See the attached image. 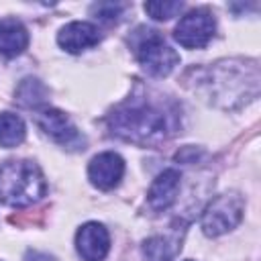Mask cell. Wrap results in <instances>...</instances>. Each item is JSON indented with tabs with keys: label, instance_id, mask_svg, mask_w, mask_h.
Instances as JSON below:
<instances>
[{
	"label": "cell",
	"instance_id": "6da1fadb",
	"mask_svg": "<svg viewBox=\"0 0 261 261\" xmlns=\"http://www.w3.org/2000/svg\"><path fill=\"white\" fill-rule=\"evenodd\" d=\"M108 124L112 133L124 141L151 145L165 141L175 133L177 116L169 106L161 102L130 98L112 110V114L108 116Z\"/></svg>",
	"mask_w": 261,
	"mask_h": 261
},
{
	"label": "cell",
	"instance_id": "7a4b0ae2",
	"mask_svg": "<svg viewBox=\"0 0 261 261\" xmlns=\"http://www.w3.org/2000/svg\"><path fill=\"white\" fill-rule=\"evenodd\" d=\"M47 194V181L33 161H6L0 165V202L27 208Z\"/></svg>",
	"mask_w": 261,
	"mask_h": 261
},
{
	"label": "cell",
	"instance_id": "3957f363",
	"mask_svg": "<svg viewBox=\"0 0 261 261\" xmlns=\"http://www.w3.org/2000/svg\"><path fill=\"white\" fill-rule=\"evenodd\" d=\"M133 51L143 65V69L155 77H165L173 71V67L179 63V55L171 45L165 43V39L153 31V29H137L133 35Z\"/></svg>",
	"mask_w": 261,
	"mask_h": 261
},
{
	"label": "cell",
	"instance_id": "277c9868",
	"mask_svg": "<svg viewBox=\"0 0 261 261\" xmlns=\"http://www.w3.org/2000/svg\"><path fill=\"white\" fill-rule=\"evenodd\" d=\"M245 212V202L239 194H222L214 198L202 214V230L206 237H220L232 230Z\"/></svg>",
	"mask_w": 261,
	"mask_h": 261
},
{
	"label": "cell",
	"instance_id": "5b68a950",
	"mask_svg": "<svg viewBox=\"0 0 261 261\" xmlns=\"http://www.w3.org/2000/svg\"><path fill=\"white\" fill-rule=\"evenodd\" d=\"M216 33V20L206 8H196L184 14L175 27V41L186 49L206 47Z\"/></svg>",
	"mask_w": 261,
	"mask_h": 261
},
{
	"label": "cell",
	"instance_id": "8992f818",
	"mask_svg": "<svg viewBox=\"0 0 261 261\" xmlns=\"http://www.w3.org/2000/svg\"><path fill=\"white\" fill-rule=\"evenodd\" d=\"M75 249L84 261H104L110 251V234L100 222H86L75 232Z\"/></svg>",
	"mask_w": 261,
	"mask_h": 261
},
{
	"label": "cell",
	"instance_id": "52a82bcc",
	"mask_svg": "<svg viewBox=\"0 0 261 261\" xmlns=\"http://www.w3.org/2000/svg\"><path fill=\"white\" fill-rule=\"evenodd\" d=\"M124 175V159L118 153L104 151L96 155L88 165V177L98 190H112Z\"/></svg>",
	"mask_w": 261,
	"mask_h": 261
},
{
	"label": "cell",
	"instance_id": "ba28073f",
	"mask_svg": "<svg viewBox=\"0 0 261 261\" xmlns=\"http://www.w3.org/2000/svg\"><path fill=\"white\" fill-rule=\"evenodd\" d=\"M37 124L59 145L63 147H77L82 141V135L77 133V128L73 126V122L55 108H45L37 114Z\"/></svg>",
	"mask_w": 261,
	"mask_h": 261
},
{
	"label": "cell",
	"instance_id": "9c48e42d",
	"mask_svg": "<svg viewBox=\"0 0 261 261\" xmlns=\"http://www.w3.org/2000/svg\"><path fill=\"white\" fill-rule=\"evenodd\" d=\"M57 43L67 53H82L100 43V33L92 22L73 20L57 33Z\"/></svg>",
	"mask_w": 261,
	"mask_h": 261
},
{
	"label": "cell",
	"instance_id": "30bf717a",
	"mask_svg": "<svg viewBox=\"0 0 261 261\" xmlns=\"http://www.w3.org/2000/svg\"><path fill=\"white\" fill-rule=\"evenodd\" d=\"M179 181H181V175H179L177 169H165V171H161L153 179V184H151V188L147 192L149 206L153 210H167L175 202V198H177Z\"/></svg>",
	"mask_w": 261,
	"mask_h": 261
},
{
	"label": "cell",
	"instance_id": "8fae6325",
	"mask_svg": "<svg viewBox=\"0 0 261 261\" xmlns=\"http://www.w3.org/2000/svg\"><path fill=\"white\" fill-rule=\"evenodd\" d=\"M29 45V31L16 18H0V53L6 57L20 55Z\"/></svg>",
	"mask_w": 261,
	"mask_h": 261
},
{
	"label": "cell",
	"instance_id": "7c38bea8",
	"mask_svg": "<svg viewBox=\"0 0 261 261\" xmlns=\"http://www.w3.org/2000/svg\"><path fill=\"white\" fill-rule=\"evenodd\" d=\"M181 245L173 237H151L143 243V253L147 261H173L175 255L179 253Z\"/></svg>",
	"mask_w": 261,
	"mask_h": 261
},
{
	"label": "cell",
	"instance_id": "4fadbf2b",
	"mask_svg": "<svg viewBox=\"0 0 261 261\" xmlns=\"http://www.w3.org/2000/svg\"><path fill=\"white\" fill-rule=\"evenodd\" d=\"M27 126L20 116L12 112H2L0 114V147H16L24 141Z\"/></svg>",
	"mask_w": 261,
	"mask_h": 261
},
{
	"label": "cell",
	"instance_id": "5bb4252c",
	"mask_svg": "<svg viewBox=\"0 0 261 261\" xmlns=\"http://www.w3.org/2000/svg\"><path fill=\"white\" fill-rule=\"evenodd\" d=\"M184 4L177 0H155L145 2V12L155 20H169L171 16H177L181 12Z\"/></svg>",
	"mask_w": 261,
	"mask_h": 261
},
{
	"label": "cell",
	"instance_id": "9a60e30c",
	"mask_svg": "<svg viewBox=\"0 0 261 261\" xmlns=\"http://www.w3.org/2000/svg\"><path fill=\"white\" fill-rule=\"evenodd\" d=\"M37 90H43V86L39 84V80H24L18 88V100L24 104V106H35L39 102H43L45 98V92L43 94H37Z\"/></svg>",
	"mask_w": 261,
	"mask_h": 261
},
{
	"label": "cell",
	"instance_id": "2e32d148",
	"mask_svg": "<svg viewBox=\"0 0 261 261\" xmlns=\"http://www.w3.org/2000/svg\"><path fill=\"white\" fill-rule=\"evenodd\" d=\"M122 4H114V2H100V4H94L92 6V12L102 18V20H116L122 12Z\"/></svg>",
	"mask_w": 261,
	"mask_h": 261
},
{
	"label": "cell",
	"instance_id": "e0dca14e",
	"mask_svg": "<svg viewBox=\"0 0 261 261\" xmlns=\"http://www.w3.org/2000/svg\"><path fill=\"white\" fill-rule=\"evenodd\" d=\"M24 261H55L53 257H49L47 253H39V251H29Z\"/></svg>",
	"mask_w": 261,
	"mask_h": 261
},
{
	"label": "cell",
	"instance_id": "ac0fdd59",
	"mask_svg": "<svg viewBox=\"0 0 261 261\" xmlns=\"http://www.w3.org/2000/svg\"><path fill=\"white\" fill-rule=\"evenodd\" d=\"M186 261H192V259H186Z\"/></svg>",
	"mask_w": 261,
	"mask_h": 261
}]
</instances>
